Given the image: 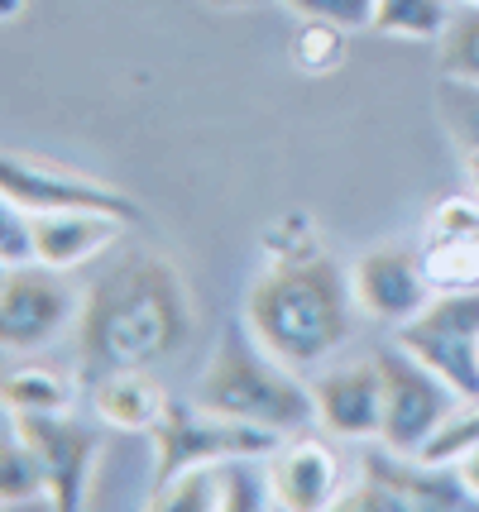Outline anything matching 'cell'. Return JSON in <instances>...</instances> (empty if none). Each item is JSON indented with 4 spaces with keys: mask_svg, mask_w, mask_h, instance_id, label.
<instances>
[{
    "mask_svg": "<svg viewBox=\"0 0 479 512\" xmlns=\"http://www.w3.org/2000/svg\"><path fill=\"white\" fill-rule=\"evenodd\" d=\"M312 398H317V422L331 436L365 441V436L384 431V374H379V359L321 374L312 383Z\"/></svg>",
    "mask_w": 479,
    "mask_h": 512,
    "instance_id": "11",
    "label": "cell"
},
{
    "mask_svg": "<svg viewBox=\"0 0 479 512\" xmlns=\"http://www.w3.org/2000/svg\"><path fill=\"white\" fill-rule=\"evenodd\" d=\"M192 335V292L173 259L125 249L92 278L77 312V345L87 374L154 369Z\"/></svg>",
    "mask_w": 479,
    "mask_h": 512,
    "instance_id": "1",
    "label": "cell"
},
{
    "mask_svg": "<svg viewBox=\"0 0 479 512\" xmlns=\"http://www.w3.org/2000/svg\"><path fill=\"white\" fill-rule=\"evenodd\" d=\"M350 307V273H341L326 254H297L274 259V268L250 288L245 326L288 369H317L350 340Z\"/></svg>",
    "mask_w": 479,
    "mask_h": 512,
    "instance_id": "2",
    "label": "cell"
},
{
    "mask_svg": "<svg viewBox=\"0 0 479 512\" xmlns=\"http://www.w3.org/2000/svg\"><path fill=\"white\" fill-rule=\"evenodd\" d=\"M479 446V393L475 398H460L456 412L441 422V431H436L432 441H427V450H422V460H436V465H456L465 450Z\"/></svg>",
    "mask_w": 479,
    "mask_h": 512,
    "instance_id": "21",
    "label": "cell"
},
{
    "mask_svg": "<svg viewBox=\"0 0 479 512\" xmlns=\"http://www.w3.org/2000/svg\"><path fill=\"white\" fill-rule=\"evenodd\" d=\"M29 498H48V503H53L48 465L39 460V450L29 446L20 431H10L5 446H0V503H5V508H20Z\"/></svg>",
    "mask_w": 479,
    "mask_h": 512,
    "instance_id": "18",
    "label": "cell"
},
{
    "mask_svg": "<svg viewBox=\"0 0 479 512\" xmlns=\"http://www.w3.org/2000/svg\"><path fill=\"white\" fill-rule=\"evenodd\" d=\"M460 158H465V178H470V187L479 192V149H465Z\"/></svg>",
    "mask_w": 479,
    "mask_h": 512,
    "instance_id": "27",
    "label": "cell"
},
{
    "mask_svg": "<svg viewBox=\"0 0 479 512\" xmlns=\"http://www.w3.org/2000/svg\"><path fill=\"white\" fill-rule=\"evenodd\" d=\"M288 5L297 20H326L341 29H374V0H278Z\"/></svg>",
    "mask_w": 479,
    "mask_h": 512,
    "instance_id": "23",
    "label": "cell"
},
{
    "mask_svg": "<svg viewBox=\"0 0 479 512\" xmlns=\"http://www.w3.org/2000/svg\"><path fill=\"white\" fill-rule=\"evenodd\" d=\"M451 29V0H374V34L441 39Z\"/></svg>",
    "mask_w": 479,
    "mask_h": 512,
    "instance_id": "19",
    "label": "cell"
},
{
    "mask_svg": "<svg viewBox=\"0 0 479 512\" xmlns=\"http://www.w3.org/2000/svg\"><path fill=\"white\" fill-rule=\"evenodd\" d=\"M422 268L436 292H475L479 288V235H427Z\"/></svg>",
    "mask_w": 479,
    "mask_h": 512,
    "instance_id": "16",
    "label": "cell"
},
{
    "mask_svg": "<svg viewBox=\"0 0 479 512\" xmlns=\"http://www.w3.org/2000/svg\"><path fill=\"white\" fill-rule=\"evenodd\" d=\"M120 230L125 221L106 216V211H44V216H34V264H48L58 273L92 264L101 249L115 245Z\"/></svg>",
    "mask_w": 479,
    "mask_h": 512,
    "instance_id": "13",
    "label": "cell"
},
{
    "mask_svg": "<svg viewBox=\"0 0 479 512\" xmlns=\"http://www.w3.org/2000/svg\"><path fill=\"white\" fill-rule=\"evenodd\" d=\"M456 474H460V484L470 489V498H479V446L460 455V460H456Z\"/></svg>",
    "mask_w": 479,
    "mask_h": 512,
    "instance_id": "26",
    "label": "cell"
},
{
    "mask_svg": "<svg viewBox=\"0 0 479 512\" xmlns=\"http://www.w3.org/2000/svg\"><path fill=\"white\" fill-rule=\"evenodd\" d=\"M149 436H154V450H159L154 489L197 465H216V460H235V455H274L278 441H283L274 426L235 422V417H221V412H206L202 402L187 407L178 398Z\"/></svg>",
    "mask_w": 479,
    "mask_h": 512,
    "instance_id": "4",
    "label": "cell"
},
{
    "mask_svg": "<svg viewBox=\"0 0 479 512\" xmlns=\"http://www.w3.org/2000/svg\"><path fill=\"white\" fill-rule=\"evenodd\" d=\"M398 345L456 388L460 398L479 393V288L436 292L422 312L398 326Z\"/></svg>",
    "mask_w": 479,
    "mask_h": 512,
    "instance_id": "6",
    "label": "cell"
},
{
    "mask_svg": "<svg viewBox=\"0 0 479 512\" xmlns=\"http://www.w3.org/2000/svg\"><path fill=\"white\" fill-rule=\"evenodd\" d=\"M283 359H274L259 340L245 331H221L216 350L206 359L202 383H197V402L206 412H221L235 422L274 426L278 436H293L317 417V398L312 383L302 388Z\"/></svg>",
    "mask_w": 479,
    "mask_h": 512,
    "instance_id": "3",
    "label": "cell"
},
{
    "mask_svg": "<svg viewBox=\"0 0 479 512\" xmlns=\"http://www.w3.org/2000/svg\"><path fill=\"white\" fill-rule=\"evenodd\" d=\"M168 407H173V398H168V388L149 369H106V374H92V412L101 426L154 431Z\"/></svg>",
    "mask_w": 479,
    "mask_h": 512,
    "instance_id": "15",
    "label": "cell"
},
{
    "mask_svg": "<svg viewBox=\"0 0 479 512\" xmlns=\"http://www.w3.org/2000/svg\"><path fill=\"white\" fill-rule=\"evenodd\" d=\"M345 34L341 24L326 20H302V29L293 34V67L302 72H336L345 63Z\"/></svg>",
    "mask_w": 479,
    "mask_h": 512,
    "instance_id": "20",
    "label": "cell"
},
{
    "mask_svg": "<svg viewBox=\"0 0 479 512\" xmlns=\"http://www.w3.org/2000/svg\"><path fill=\"white\" fill-rule=\"evenodd\" d=\"M0 201L24 206L29 216H44V211H106V216H120L125 225L139 221V206L125 192H115V187L96 178H82V173H68V168H53V163L29 154L0 158Z\"/></svg>",
    "mask_w": 479,
    "mask_h": 512,
    "instance_id": "8",
    "label": "cell"
},
{
    "mask_svg": "<svg viewBox=\"0 0 479 512\" xmlns=\"http://www.w3.org/2000/svg\"><path fill=\"white\" fill-rule=\"evenodd\" d=\"M269 479H274L278 508L288 512H321L336 508L341 498V460L326 441L312 436H288L278 441V450L269 455Z\"/></svg>",
    "mask_w": 479,
    "mask_h": 512,
    "instance_id": "12",
    "label": "cell"
},
{
    "mask_svg": "<svg viewBox=\"0 0 479 512\" xmlns=\"http://www.w3.org/2000/svg\"><path fill=\"white\" fill-rule=\"evenodd\" d=\"M374 359H379V374H384V431L379 436L398 455H422L427 441L441 431V422L456 412L460 393L417 355H408L398 340H393V350Z\"/></svg>",
    "mask_w": 479,
    "mask_h": 512,
    "instance_id": "5",
    "label": "cell"
},
{
    "mask_svg": "<svg viewBox=\"0 0 479 512\" xmlns=\"http://www.w3.org/2000/svg\"><path fill=\"white\" fill-rule=\"evenodd\" d=\"M206 5H216V10H254V5H264V0H206Z\"/></svg>",
    "mask_w": 479,
    "mask_h": 512,
    "instance_id": "28",
    "label": "cell"
},
{
    "mask_svg": "<svg viewBox=\"0 0 479 512\" xmlns=\"http://www.w3.org/2000/svg\"><path fill=\"white\" fill-rule=\"evenodd\" d=\"M365 474L369 479H379L398 503L403 512L412 508H460V498H465V484H460L456 465H436V460H422V455H398V450H369L365 460Z\"/></svg>",
    "mask_w": 479,
    "mask_h": 512,
    "instance_id": "14",
    "label": "cell"
},
{
    "mask_svg": "<svg viewBox=\"0 0 479 512\" xmlns=\"http://www.w3.org/2000/svg\"><path fill=\"white\" fill-rule=\"evenodd\" d=\"M427 235H479V192L475 197H446L436 201Z\"/></svg>",
    "mask_w": 479,
    "mask_h": 512,
    "instance_id": "25",
    "label": "cell"
},
{
    "mask_svg": "<svg viewBox=\"0 0 479 512\" xmlns=\"http://www.w3.org/2000/svg\"><path fill=\"white\" fill-rule=\"evenodd\" d=\"M10 431H20L48 465V489H53L48 508H87V484H92L96 455H101L96 431L77 426L68 412H10Z\"/></svg>",
    "mask_w": 479,
    "mask_h": 512,
    "instance_id": "9",
    "label": "cell"
},
{
    "mask_svg": "<svg viewBox=\"0 0 479 512\" xmlns=\"http://www.w3.org/2000/svg\"><path fill=\"white\" fill-rule=\"evenodd\" d=\"M0 264H34V216L24 206H10V201H5V216H0Z\"/></svg>",
    "mask_w": 479,
    "mask_h": 512,
    "instance_id": "24",
    "label": "cell"
},
{
    "mask_svg": "<svg viewBox=\"0 0 479 512\" xmlns=\"http://www.w3.org/2000/svg\"><path fill=\"white\" fill-rule=\"evenodd\" d=\"M0 398H5V412H68L72 383L53 364H20L5 374Z\"/></svg>",
    "mask_w": 479,
    "mask_h": 512,
    "instance_id": "17",
    "label": "cell"
},
{
    "mask_svg": "<svg viewBox=\"0 0 479 512\" xmlns=\"http://www.w3.org/2000/svg\"><path fill=\"white\" fill-rule=\"evenodd\" d=\"M441 44V72L456 77V82H479V15L451 20V29L436 39Z\"/></svg>",
    "mask_w": 479,
    "mask_h": 512,
    "instance_id": "22",
    "label": "cell"
},
{
    "mask_svg": "<svg viewBox=\"0 0 479 512\" xmlns=\"http://www.w3.org/2000/svg\"><path fill=\"white\" fill-rule=\"evenodd\" d=\"M350 292H355V312L388 321V326L412 321L436 297L432 278L422 268V249L408 245H379L360 254L350 264Z\"/></svg>",
    "mask_w": 479,
    "mask_h": 512,
    "instance_id": "10",
    "label": "cell"
},
{
    "mask_svg": "<svg viewBox=\"0 0 479 512\" xmlns=\"http://www.w3.org/2000/svg\"><path fill=\"white\" fill-rule=\"evenodd\" d=\"M82 312L77 292L48 264L5 268L0 283V345L5 350H44Z\"/></svg>",
    "mask_w": 479,
    "mask_h": 512,
    "instance_id": "7",
    "label": "cell"
},
{
    "mask_svg": "<svg viewBox=\"0 0 479 512\" xmlns=\"http://www.w3.org/2000/svg\"><path fill=\"white\" fill-rule=\"evenodd\" d=\"M465 5H479V0H465Z\"/></svg>",
    "mask_w": 479,
    "mask_h": 512,
    "instance_id": "29",
    "label": "cell"
}]
</instances>
